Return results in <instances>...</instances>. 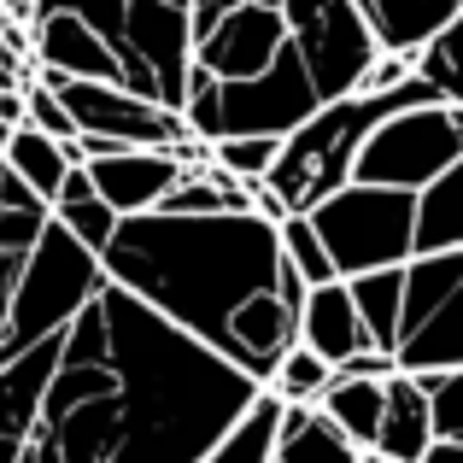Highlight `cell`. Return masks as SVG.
Segmentation results:
<instances>
[{"label":"cell","mask_w":463,"mask_h":463,"mask_svg":"<svg viewBox=\"0 0 463 463\" xmlns=\"http://www.w3.org/2000/svg\"><path fill=\"white\" fill-rule=\"evenodd\" d=\"M264 387L124 288L71 317L47 399L12 463H205Z\"/></svg>","instance_id":"cell-1"},{"label":"cell","mask_w":463,"mask_h":463,"mask_svg":"<svg viewBox=\"0 0 463 463\" xmlns=\"http://www.w3.org/2000/svg\"><path fill=\"white\" fill-rule=\"evenodd\" d=\"M100 276L223 358L235 317L282 282V252H276V223H264L259 212L241 217L141 212L118 217L112 241L100 252Z\"/></svg>","instance_id":"cell-2"},{"label":"cell","mask_w":463,"mask_h":463,"mask_svg":"<svg viewBox=\"0 0 463 463\" xmlns=\"http://www.w3.org/2000/svg\"><path fill=\"white\" fill-rule=\"evenodd\" d=\"M434 100H440V94L422 77H411L405 89H393V94H364V89L340 94V100L317 106L294 136L276 141V158H270L259 188L276 194L282 217H306L328 194H340L352 182V158L364 153V141H370V129L382 124V118L405 112V106H434Z\"/></svg>","instance_id":"cell-3"},{"label":"cell","mask_w":463,"mask_h":463,"mask_svg":"<svg viewBox=\"0 0 463 463\" xmlns=\"http://www.w3.org/2000/svg\"><path fill=\"white\" fill-rule=\"evenodd\" d=\"M35 12H65L100 35L118 82L182 118L188 89V0H35ZM30 12V18H35Z\"/></svg>","instance_id":"cell-4"},{"label":"cell","mask_w":463,"mask_h":463,"mask_svg":"<svg viewBox=\"0 0 463 463\" xmlns=\"http://www.w3.org/2000/svg\"><path fill=\"white\" fill-rule=\"evenodd\" d=\"M100 282H106L100 259L82 252L77 241L47 217L42 241H35V252L24 259V276H18V288H12L6 335H0V364L30 352V346H42V340H53V335H65L71 317L100 294Z\"/></svg>","instance_id":"cell-5"},{"label":"cell","mask_w":463,"mask_h":463,"mask_svg":"<svg viewBox=\"0 0 463 463\" xmlns=\"http://www.w3.org/2000/svg\"><path fill=\"white\" fill-rule=\"evenodd\" d=\"M311 217L317 241H323L328 264H335L340 282L370 270H399L411 264V217H417V194L399 188H340L328 194Z\"/></svg>","instance_id":"cell-6"},{"label":"cell","mask_w":463,"mask_h":463,"mask_svg":"<svg viewBox=\"0 0 463 463\" xmlns=\"http://www.w3.org/2000/svg\"><path fill=\"white\" fill-rule=\"evenodd\" d=\"M463 370V252H422L405 264L393 375Z\"/></svg>","instance_id":"cell-7"},{"label":"cell","mask_w":463,"mask_h":463,"mask_svg":"<svg viewBox=\"0 0 463 463\" xmlns=\"http://www.w3.org/2000/svg\"><path fill=\"white\" fill-rule=\"evenodd\" d=\"M463 158V106H405V112L382 118L352 158V188H399L422 194L440 170Z\"/></svg>","instance_id":"cell-8"},{"label":"cell","mask_w":463,"mask_h":463,"mask_svg":"<svg viewBox=\"0 0 463 463\" xmlns=\"http://www.w3.org/2000/svg\"><path fill=\"white\" fill-rule=\"evenodd\" d=\"M30 77L59 94V106H65L77 136H94L118 153H176L182 165H205V158H212L200 141H188V129H182L176 112L118 89V82H71V77H47V71H35V65H30Z\"/></svg>","instance_id":"cell-9"},{"label":"cell","mask_w":463,"mask_h":463,"mask_svg":"<svg viewBox=\"0 0 463 463\" xmlns=\"http://www.w3.org/2000/svg\"><path fill=\"white\" fill-rule=\"evenodd\" d=\"M276 12H282L288 47L299 53V65H306V77H311L323 106L358 89L370 59L382 53L352 0H276Z\"/></svg>","instance_id":"cell-10"},{"label":"cell","mask_w":463,"mask_h":463,"mask_svg":"<svg viewBox=\"0 0 463 463\" xmlns=\"http://www.w3.org/2000/svg\"><path fill=\"white\" fill-rule=\"evenodd\" d=\"M288 47L282 12L276 0H241V6L217 12L188 47V65L205 71L212 82H252L270 71V59Z\"/></svg>","instance_id":"cell-11"},{"label":"cell","mask_w":463,"mask_h":463,"mask_svg":"<svg viewBox=\"0 0 463 463\" xmlns=\"http://www.w3.org/2000/svg\"><path fill=\"white\" fill-rule=\"evenodd\" d=\"M106 205L118 217H141L165 200V188L182 176V158L176 153H106L94 165H82Z\"/></svg>","instance_id":"cell-12"},{"label":"cell","mask_w":463,"mask_h":463,"mask_svg":"<svg viewBox=\"0 0 463 463\" xmlns=\"http://www.w3.org/2000/svg\"><path fill=\"white\" fill-rule=\"evenodd\" d=\"M299 346L317 352L328 370L352 364L358 352H370V340H364V328H358V311H352L346 282H323V288L306 294V306H299Z\"/></svg>","instance_id":"cell-13"},{"label":"cell","mask_w":463,"mask_h":463,"mask_svg":"<svg viewBox=\"0 0 463 463\" xmlns=\"http://www.w3.org/2000/svg\"><path fill=\"white\" fill-rule=\"evenodd\" d=\"M352 6H358V18L370 24V35H375L382 53L417 59L422 42H429L434 30H446V24L463 12V0H352Z\"/></svg>","instance_id":"cell-14"},{"label":"cell","mask_w":463,"mask_h":463,"mask_svg":"<svg viewBox=\"0 0 463 463\" xmlns=\"http://www.w3.org/2000/svg\"><path fill=\"white\" fill-rule=\"evenodd\" d=\"M434 429H429V393L411 375H387L382 382V422H375V446L370 452L382 463H417L429 452Z\"/></svg>","instance_id":"cell-15"},{"label":"cell","mask_w":463,"mask_h":463,"mask_svg":"<svg viewBox=\"0 0 463 463\" xmlns=\"http://www.w3.org/2000/svg\"><path fill=\"white\" fill-rule=\"evenodd\" d=\"M422 252H463V158L417 194L411 259H422Z\"/></svg>","instance_id":"cell-16"},{"label":"cell","mask_w":463,"mask_h":463,"mask_svg":"<svg viewBox=\"0 0 463 463\" xmlns=\"http://www.w3.org/2000/svg\"><path fill=\"white\" fill-rule=\"evenodd\" d=\"M364 452L323 417L317 405H282L270 463H358Z\"/></svg>","instance_id":"cell-17"},{"label":"cell","mask_w":463,"mask_h":463,"mask_svg":"<svg viewBox=\"0 0 463 463\" xmlns=\"http://www.w3.org/2000/svg\"><path fill=\"white\" fill-rule=\"evenodd\" d=\"M382 382H387V375H382ZM382 382H370V375H328L323 399H317V411H323V417L335 422L358 452H370V446H375V422H382Z\"/></svg>","instance_id":"cell-18"},{"label":"cell","mask_w":463,"mask_h":463,"mask_svg":"<svg viewBox=\"0 0 463 463\" xmlns=\"http://www.w3.org/2000/svg\"><path fill=\"white\" fill-rule=\"evenodd\" d=\"M352 311H358V328L370 340V352L393 358V335H399V299H405V264L399 270H370L346 282Z\"/></svg>","instance_id":"cell-19"},{"label":"cell","mask_w":463,"mask_h":463,"mask_svg":"<svg viewBox=\"0 0 463 463\" xmlns=\"http://www.w3.org/2000/svg\"><path fill=\"white\" fill-rule=\"evenodd\" d=\"M0 165H6L42 205H53L59 182H65V170L77 165V158H71V147H59V141L35 136V129H12L6 147H0Z\"/></svg>","instance_id":"cell-20"},{"label":"cell","mask_w":463,"mask_h":463,"mask_svg":"<svg viewBox=\"0 0 463 463\" xmlns=\"http://www.w3.org/2000/svg\"><path fill=\"white\" fill-rule=\"evenodd\" d=\"M276 422H282V399L259 393L247 405V417H241L235 429H229L223 440L205 452V463H270V452H276Z\"/></svg>","instance_id":"cell-21"},{"label":"cell","mask_w":463,"mask_h":463,"mask_svg":"<svg viewBox=\"0 0 463 463\" xmlns=\"http://www.w3.org/2000/svg\"><path fill=\"white\" fill-rule=\"evenodd\" d=\"M411 71H417L446 106H463V12L446 30H434L429 42H422V53L411 59Z\"/></svg>","instance_id":"cell-22"},{"label":"cell","mask_w":463,"mask_h":463,"mask_svg":"<svg viewBox=\"0 0 463 463\" xmlns=\"http://www.w3.org/2000/svg\"><path fill=\"white\" fill-rule=\"evenodd\" d=\"M276 252H282V264L306 288L340 282L335 264H328V252H323V241H317V229H311V217H282V223H276Z\"/></svg>","instance_id":"cell-23"},{"label":"cell","mask_w":463,"mask_h":463,"mask_svg":"<svg viewBox=\"0 0 463 463\" xmlns=\"http://www.w3.org/2000/svg\"><path fill=\"white\" fill-rule=\"evenodd\" d=\"M328 364L317 358V352H306L294 340V346L282 352V364H276V375H270V387H264V393L270 399H282V405H317V399H323V387H328Z\"/></svg>","instance_id":"cell-24"},{"label":"cell","mask_w":463,"mask_h":463,"mask_svg":"<svg viewBox=\"0 0 463 463\" xmlns=\"http://www.w3.org/2000/svg\"><path fill=\"white\" fill-rule=\"evenodd\" d=\"M47 217H53V223L65 229V235L77 241L82 252H94V259L106 252V241H112V229H118V212L100 200V194H82V200H59V205H47Z\"/></svg>","instance_id":"cell-25"},{"label":"cell","mask_w":463,"mask_h":463,"mask_svg":"<svg viewBox=\"0 0 463 463\" xmlns=\"http://www.w3.org/2000/svg\"><path fill=\"white\" fill-rule=\"evenodd\" d=\"M429 393V429L434 440H458L463 446V370H440V375H411Z\"/></svg>","instance_id":"cell-26"},{"label":"cell","mask_w":463,"mask_h":463,"mask_svg":"<svg viewBox=\"0 0 463 463\" xmlns=\"http://www.w3.org/2000/svg\"><path fill=\"white\" fill-rule=\"evenodd\" d=\"M212 153V165L217 170H229L235 182H264V170H270V158H276V141H259V136H235V141H217V147H205Z\"/></svg>","instance_id":"cell-27"},{"label":"cell","mask_w":463,"mask_h":463,"mask_svg":"<svg viewBox=\"0 0 463 463\" xmlns=\"http://www.w3.org/2000/svg\"><path fill=\"white\" fill-rule=\"evenodd\" d=\"M24 129H35V136H47V141H77V129H71V118H65V106H59V94L53 89H42L35 77H24Z\"/></svg>","instance_id":"cell-28"},{"label":"cell","mask_w":463,"mask_h":463,"mask_svg":"<svg viewBox=\"0 0 463 463\" xmlns=\"http://www.w3.org/2000/svg\"><path fill=\"white\" fill-rule=\"evenodd\" d=\"M47 229V212H0V259H30Z\"/></svg>","instance_id":"cell-29"},{"label":"cell","mask_w":463,"mask_h":463,"mask_svg":"<svg viewBox=\"0 0 463 463\" xmlns=\"http://www.w3.org/2000/svg\"><path fill=\"white\" fill-rule=\"evenodd\" d=\"M411 77H417V71H411V59H399V53H375L358 89H364V94H393V89H405Z\"/></svg>","instance_id":"cell-30"},{"label":"cell","mask_w":463,"mask_h":463,"mask_svg":"<svg viewBox=\"0 0 463 463\" xmlns=\"http://www.w3.org/2000/svg\"><path fill=\"white\" fill-rule=\"evenodd\" d=\"M0 212H47V205H42V200H35V194H30V188H24V182H18V176H12V170H6V165H0Z\"/></svg>","instance_id":"cell-31"},{"label":"cell","mask_w":463,"mask_h":463,"mask_svg":"<svg viewBox=\"0 0 463 463\" xmlns=\"http://www.w3.org/2000/svg\"><path fill=\"white\" fill-rule=\"evenodd\" d=\"M229 6H241V0H188V42L217 18V12H229Z\"/></svg>","instance_id":"cell-32"},{"label":"cell","mask_w":463,"mask_h":463,"mask_svg":"<svg viewBox=\"0 0 463 463\" xmlns=\"http://www.w3.org/2000/svg\"><path fill=\"white\" fill-rule=\"evenodd\" d=\"M24 276V259H0V335H6V311H12V288Z\"/></svg>","instance_id":"cell-33"},{"label":"cell","mask_w":463,"mask_h":463,"mask_svg":"<svg viewBox=\"0 0 463 463\" xmlns=\"http://www.w3.org/2000/svg\"><path fill=\"white\" fill-rule=\"evenodd\" d=\"M417 463H463V446L458 440H429V452H422Z\"/></svg>","instance_id":"cell-34"},{"label":"cell","mask_w":463,"mask_h":463,"mask_svg":"<svg viewBox=\"0 0 463 463\" xmlns=\"http://www.w3.org/2000/svg\"><path fill=\"white\" fill-rule=\"evenodd\" d=\"M30 12H35V0H0V18L6 24H30Z\"/></svg>","instance_id":"cell-35"},{"label":"cell","mask_w":463,"mask_h":463,"mask_svg":"<svg viewBox=\"0 0 463 463\" xmlns=\"http://www.w3.org/2000/svg\"><path fill=\"white\" fill-rule=\"evenodd\" d=\"M358 463H382V458H375V452H364V458H358Z\"/></svg>","instance_id":"cell-36"},{"label":"cell","mask_w":463,"mask_h":463,"mask_svg":"<svg viewBox=\"0 0 463 463\" xmlns=\"http://www.w3.org/2000/svg\"><path fill=\"white\" fill-rule=\"evenodd\" d=\"M6 136H12V129H6V124H0V147H6Z\"/></svg>","instance_id":"cell-37"}]
</instances>
